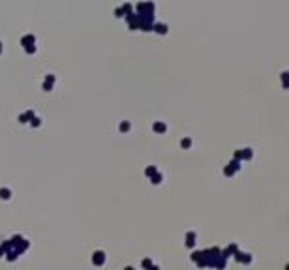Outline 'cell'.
I'll list each match as a JSON object with an SVG mask.
<instances>
[{
	"label": "cell",
	"mask_w": 289,
	"mask_h": 270,
	"mask_svg": "<svg viewBox=\"0 0 289 270\" xmlns=\"http://www.w3.org/2000/svg\"><path fill=\"white\" fill-rule=\"evenodd\" d=\"M156 130L162 131V130H165V126H163V124H156Z\"/></svg>",
	"instance_id": "cell-2"
},
{
	"label": "cell",
	"mask_w": 289,
	"mask_h": 270,
	"mask_svg": "<svg viewBox=\"0 0 289 270\" xmlns=\"http://www.w3.org/2000/svg\"><path fill=\"white\" fill-rule=\"evenodd\" d=\"M154 28H156L158 32H162V34L165 32V24H162V22H156V24H154Z\"/></svg>",
	"instance_id": "cell-1"
}]
</instances>
